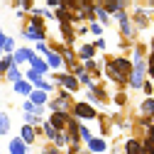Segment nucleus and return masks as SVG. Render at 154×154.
I'll use <instances>...</instances> for the list:
<instances>
[{"mask_svg": "<svg viewBox=\"0 0 154 154\" xmlns=\"http://www.w3.org/2000/svg\"><path fill=\"white\" fill-rule=\"evenodd\" d=\"M142 81H144V61L140 59L137 66L132 69V86L134 88H142Z\"/></svg>", "mask_w": 154, "mask_h": 154, "instance_id": "obj_1", "label": "nucleus"}, {"mask_svg": "<svg viewBox=\"0 0 154 154\" xmlns=\"http://www.w3.org/2000/svg\"><path fill=\"white\" fill-rule=\"evenodd\" d=\"M76 115H79V118H93L95 112H93L91 105H83V103H81V105H76Z\"/></svg>", "mask_w": 154, "mask_h": 154, "instance_id": "obj_2", "label": "nucleus"}, {"mask_svg": "<svg viewBox=\"0 0 154 154\" xmlns=\"http://www.w3.org/2000/svg\"><path fill=\"white\" fill-rule=\"evenodd\" d=\"M115 69H118L122 76H125V79H127V73L132 71V66H130V61H125V59H118V61H115Z\"/></svg>", "mask_w": 154, "mask_h": 154, "instance_id": "obj_3", "label": "nucleus"}, {"mask_svg": "<svg viewBox=\"0 0 154 154\" xmlns=\"http://www.w3.org/2000/svg\"><path fill=\"white\" fill-rule=\"evenodd\" d=\"M32 71H37V73H42V71H47V64L42 61V59H37V56H32Z\"/></svg>", "mask_w": 154, "mask_h": 154, "instance_id": "obj_4", "label": "nucleus"}, {"mask_svg": "<svg viewBox=\"0 0 154 154\" xmlns=\"http://www.w3.org/2000/svg\"><path fill=\"white\" fill-rule=\"evenodd\" d=\"M10 152H12V154H25V144H22V140H12V142H10Z\"/></svg>", "mask_w": 154, "mask_h": 154, "instance_id": "obj_5", "label": "nucleus"}, {"mask_svg": "<svg viewBox=\"0 0 154 154\" xmlns=\"http://www.w3.org/2000/svg\"><path fill=\"white\" fill-rule=\"evenodd\" d=\"M64 125H66V115L64 112H56L51 118V127H64Z\"/></svg>", "mask_w": 154, "mask_h": 154, "instance_id": "obj_6", "label": "nucleus"}, {"mask_svg": "<svg viewBox=\"0 0 154 154\" xmlns=\"http://www.w3.org/2000/svg\"><path fill=\"white\" fill-rule=\"evenodd\" d=\"M32 56H34V54H32L29 49H20V51H17V54H15V61H17V64H20V61H25V59H32Z\"/></svg>", "mask_w": 154, "mask_h": 154, "instance_id": "obj_7", "label": "nucleus"}, {"mask_svg": "<svg viewBox=\"0 0 154 154\" xmlns=\"http://www.w3.org/2000/svg\"><path fill=\"white\" fill-rule=\"evenodd\" d=\"M108 73L112 76V79H115V81H120V83H125V81H127V79H125V76H122V73H120L118 69H115V64H110V69H108Z\"/></svg>", "mask_w": 154, "mask_h": 154, "instance_id": "obj_8", "label": "nucleus"}, {"mask_svg": "<svg viewBox=\"0 0 154 154\" xmlns=\"http://www.w3.org/2000/svg\"><path fill=\"white\" fill-rule=\"evenodd\" d=\"M15 91H17V93H29L32 86H29L27 81H17V83H15Z\"/></svg>", "mask_w": 154, "mask_h": 154, "instance_id": "obj_9", "label": "nucleus"}, {"mask_svg": "<svg viewBox=\"0 0 154 154\" xmlns=\"http://www.w3.org/2000/svg\"><path fill=\"white\" fill-rule=\"evenodd\" d=\"M140 152H142L140 142H134V140H130V142H127V154H140Z\"/></svg>", "mask_w": 154, "mask_h": 154, "instance_id": "obj_10", "label": "nucleus"}, {"mask_svg": "<svg viewBox=\"0 0 154 154\" xmlns=\"http://www.w3.org/2000/svg\"><path fill=\"white\" fill-rule=\"evenodd\" d=\"M69 91H76V79H71V76H61V79H59Z\"/></svg>", "mask_w": 154, "mask_h": 154, "instance_id": "obj_11", "label": "nucleus"}, {"mask_svg": "<svg viewBox=\"0 0 154 154\" xmlns=\"http://www.w3.org/2000/svg\"><path fill=\"white\" fill-rule=\"evenodd\" d=\"M44 91H37V93H32V105H39V103H44Z\"/></svg>", "mask_w": 154, "mask_h": 154, "instance_id": "obj_12", "label": "nucleus"}, {"mask_svg": "<svg viewBox=\"0 0 154 154\" xmlns=\"http://www.w3.org/2000/svg\"><path fill=\"white\" fill-rule=\"evenodd\" d=\"M22 140H25V142H32V140H34V132H32L27 125L22 127Z\"/></svg>", "mask_w": 154, "mask_h": 154, "instance_id": "obj_13", "label": "nucleus"}, {"mask_svg": "<svg viewBox=\"0 0 154 154\" xmlns=\"http://www.w3.org/2000/svg\"><path fill=\"white\" fill-rule=\"evenodd\" d=\"M91 149H93V152H103V149H105V142H100V140H91Z\"/></svg>", "mask_w": 154, "mask_h": 154, "instance_id": "obj_14", "label": "nucleus"}, {"mask_svg": "<svg viewBox=\"0 0 154 154\" xmlns=\"http://www.w3.org/2000/svg\"><path fill=\"white\" fill-rule=\"evenodd\" d=\"M27 37H29V39H42V32H39V27H29Z\"/></svg>", "mask_w": 154, "mask_h": 154, "instance_id": "obj_15", "label": "nucleus"}, {"mask_svg": "<svg viewBox=\"0 0 154 154\" xmlns=\"http://www.w3.org/2000/svg\"><path fill=\"white\" fill-rule=\"evenodd\" d=\"M93 51H95V47H91V44L81 47V56H86V59H91V56H93Z\"/></svg>", "mask_w": 154, "mask_h": 154, "instance_id": "obj_16", "label": "nucleus"}, {"mask_svg": "<svg viewBox=\"0 0 154 154\" xmlns=\"http://www.w3.org/2000/svg\"><path fill=\"white\" fill-rule=\"evenodd\" d=\"M8 130H10V120L5 118V115H0V132H3V134H5Z\"/></svg>", "mask_w": 154, "mask_h": 154, "instance_id": "obj_17", "label": "nucleus"}, {"mask_svg": "<svg viewBox=\"0 0 154 154\" xmlns=\"http://www.w3.org/2000/svg\"><path fill=\"white\" fill-rule=\"evenodd\" d=\"M142 112H144V115H152V112H154V100H147V103L142 105Z\"/></svg>", "mask_w": 154, "mask_h": 154, "instance_id": "obj_18", "label": "nucleus"}, {"mask_svg": "<svg viewBox=\"0 0 154 154\" xmlns=\"http://www.w3.org/2000/svg\"><path fill=\"white\" fill-rule=\"evenodd\" d=\"M10 66H12V59H10V56H5V59L0 61V71H5V69H10Z\"/></svg>", "mask_w": 154, "mask_h": 154, "instance_id": "obj_19", "label": "nucleus"}, {"mask_svg": "<svg viewBox=\"0 0 154 154\" xmlns=\"http://www.w3.org/2000/svg\"><path fill=\"white\" fill-rule=\"evenodd\" d=\"M8 76H10L12 81H20V71H17V69H10V71H8Z\"/></svg>", "mask_w": 154, "mask_h": 154, "instance_id": "obj_20", "label": "nucleus"}, {"mask_svg": "<svg viewBox=\"0 0 154 154\" xmlns=\"http://www.w3.org/2000/svg\"><path fill=\"white\" fill-rule=\"evenodd\" d=\"M79 134H81L83 140H88V142H91V134H88V130H86V127H79Z\"/></svg>", "mask_w": 154, "mask_h": 154, "instance_id": "obj_21", "label": "nucleus"}, {"mask_svg": "<svg viewBox=\"0 0 154 154\" xmlns=\"http://www.w3.org/2000/svg\"><path fill=\"white\" fill-rule=\"evenodd\" d=\"M44 127H47V134H49V137H56V130H54L51 125H44Z\"/></svg>", "mask_w": 154, "mask_h": 154, "instance_id": "obj_22", "label": "nucleus"}, {"mask_svg": "<svg viewBox=\"0 0 154 154\" xmlns=\"http://www.w3.org/2000/svg\"><path fill=\"white\" fill-rule=\"evenodd\" d=\"M108 8L110 10H120V3H118V0H112V3H108Z\"/></svg>", "mask_w": 154, "mask_h": 154, "instance_id": "obj_23", "label": "nucleus"}, {"mask_svg": "<svg viewBox=\"0 0 154 154\" xmlns=\"http://www.w3.org/2000/svg\"><path fill=\"white\" fill-rule=\"evenodd\" d=\"M147 144H152V147H154V127H152V140H149Z\"/></svg>", "mask_w": 154, "mask_h": 154, "instance_id": "obj_24", "label": "nucleus"}, {"mask_svg": "<svg viewBox=\"0 0 154 154\" xmlns=\"http://www.w3.org/2000/svg\"><path fill=\"white\" fill-rule=\"evenodd\" d=\"M152 66H154V56H152Z\"/></svg>", "mask_w": 154, "mask_h": 154, "instance_id": "obj_25", "label": "nucleus"}, {"mask_svg": "<svg viewBox=\"0 0 154 154\" xmlns=\"http://www.w3.org/2000/svg\"><path fill=\"white\" fill-rule=\"evenodd\" d=\"M47 154H56V152H47Z\"/></svg>", "mask_w": 154, "mask_h": 154, "instance_id": "obj_26", "label": "nucleus"}, {"mask_svg": "<svg viewBox=\"0 0 154 154\" xmlns=\"http://www.w3.org/2000/svg\"><path fill=\"white\" fill-rule=\"evenodd\" d=\"M152 76H154V66H152Z\"/></svg>", "mask_w": 154, "mask_h": 154, "instance_id": "obj_27", "label": "nucleus"}, {"mask_svg": "<svg viewBox=\"0 0 154 154\" xmlns=\"http://www.w3.org/2000/svg\"><path fill=\"white\" fill-rule=\"evenodd\" d=\"M0 54H3V49H0Z\"/></svg>", "mask_w": 154, "mask_h": 154, "instance_id": "obj_28", "label": "nucleus"}]
</instances>
